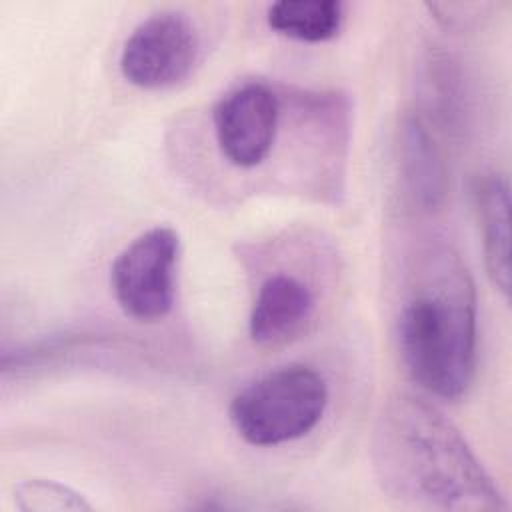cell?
Returning <instances> with one entry per match:
<instances>
[{"mask_svg": "<svg viewBox=\"0 0 512 512\" xmlns=\"http://www.w3.org/2000/svg\"><path fill=\"white\" fill-rule=\"evenodd\" d=\"M278 116V98L266 84L248 82L230 90L212 114L222 156L238 168L262 164L274 146Z\"/></svg>", "mask_w": 512, "mask_h": 512, "instance_id": "obj_6", "label": "cell"}, {"mask_svg": "<svg viewBox=\"0 0 512 512\" xmlns=\"http://www.w3.org/2000/svg\"><path fill=\"white\" fill-rule=\"evenodd\" d=\"M16 506L20 510H36V512H78V510H92V506L82 498V494L74 492L72 488L42 480L30 478L22 480L16 486Z\"/></svg>", "mask_w": 512, "mask_h": 512, "instance_id": "obj_11", "label": "cell"}, {"mask_svg": "<svg viewBox=\"0 0 512 512\" xmlns=\"http://www.w3.org/2000/svg\"><path fill=\"white\" fill-rule=\"evenodd\" d=\"M328 406L324 376L304 364L280 366L230 402L228 416L242 440L252 446H280L312 432Z\"/></svg>", "mask_w": 512, "mask_h": 512, "instance_id": "obj_3", "label": "cell"}, {"mask_svg": "<svg viewBox=\"0 0 512 512\" xmlns=\"http://www.w3.org/2000/svg\"><path fill=\"white\" fill-rule=\"evenodd\" d=\"M268 26L298 42H326L338 36L344 24V4L338 0H280L268 6Z\"/></svg>", "mask_w": 512, "mask_h": 512, "instance_id": "obj_10", "label": "cell"}, {"mask_svg": "<svg viewBox=\"0 0 512 512\" xmlns=\"http://www.w3.org/2000/svg\"><path fill=\"white\" fill-rule=\"evenodd\" d=\"M474 200L482 228V248L492 284L510 294V188L504 176L484 174L476 180Z\"/></svg>", "mask_w": 512, "mask_h": 512, "instance_id": "obj_8", "label": "cell"}, {"mask_svg": "<svg viewBox=\"0 0 512 512\" xmlns=\"http://www.w3.org/2000/svg\"><path fill=\"white\" fill-rule=\"evenodd\" d=\"M180 238L156 226L134 238L114 260L110 286L122 312L138 322L166 318L176 298Z\"/></svg>", "mask_w": 512, "mask_h": 512, "instance_id": "obj_4", "label": "cell"}, {"mask_svg": "<svg viewBox=\"0 0 512 512\" xmlns=\"http://www.w3.org/2000/svg\"><path fill=\"white\" fill-rule=\"evenodd\" d=\"M402 166L412 196L424 206L438 204L444 196V162L434 138L418 116L408 118L402 126Z\"/></svg>", "mask_w": 512, "mask_h": 512, "instance_id": "obj_9", "label": "cell"}, {"mask_svg": "<svg viewBox=\"0 0 512 512\" xmlns=\"http://www.w3.org/2000/svg\"><path fill=\"white\" fill-rule=\"evenodd\" d=\"M314 312L312 288L294 274L276 272L256 292L248 318L250 338L262 348L288 344L306 330Z\"/></svg>", "mask_w": 512, "mask_h": 512, "instance_id": "obj_7", "label": "cell"}, {"mask_svg": "<svg viewBox=\"0 0 512 512\" xmlns=\"http://www.w3.org/2000/svg\"><path fill=\"white\" fill-rule=\"evenodd\" d=\"M372 462L382 490L402 506L440 512L508 510L460 430L418 396L394 394L386 400L374 426Z\"/></svg>", "mask_w": 512, "mask_h": 512, "instance_id": "obj_1", "label": "cell"}, {"mask_svg": "<svg viewBox=\"0 0 512 512\" xmlns=\"http://www.w3.org/2000/svg\"><path fill=\"white\" fill-rule=\"evenodd\" d=\"M198 32L180 12H158L140 22L120 52V72L132 86L162 90L182 82L198 60Z\"/></svg>", "mask_w": 512, "mask_h": 512, "instance_id": "obj_5", "label": "cell"}, {"mask_svg": "<svg viewBox=\"0 0 512 512\" xmlns=\"http://www.w3.org/2000/svg\"><path fill=\"white\" fill-rule=\"evenodd\" d=\"M476 334V288L466 264L444 244L422 250L396 318L406 372L432 396L462 398L476 372Z\"/></svg>", "mask_w": 512, "mask_h": 512, "instance_id": "obj_2", "label": "cell"}]
</instances>
